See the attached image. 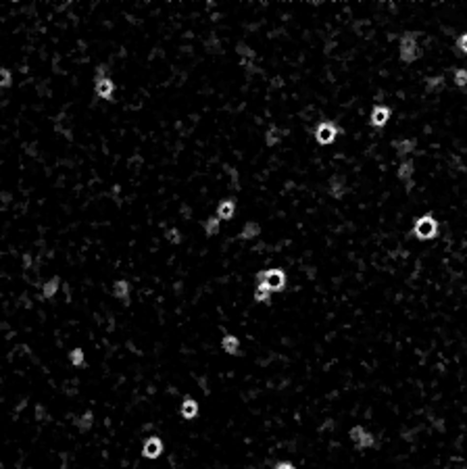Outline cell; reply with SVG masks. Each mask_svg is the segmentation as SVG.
<instances>
[{
    "label": "cell",
    "instance_id": "6da1fadb",
    "mask_svg": "<svg viewBox=\"0 0 467 469\" xmlns=\"http://www.w3.org/2000/svg\"><path fill=\"white\" fill-rule=\"evenodd\" d=\"M440 232V223H438V219L432 215V213H426V215H421L415 219V223H413V229H411V234L417 238V240H434V238L438 236Z\"/></svg>",
    "mask_w": 467,
    "mask_h": 469
},
{
    "label": "cell",
    "instance_id": "7a4b0ae2",
    "mask_svg": "<svg viewBox=\"0 0 467 469\" xmlns=\"http://www.w3.org/2000/svg\"><path fill=\"white\" fill-rule=\"evenodd\" d=\"M417 36H419V33H415V31H405V33H403L401 44H399L401 61H403V63H415V61L421 57V50H419V44H417Z\"/></svg>",
    "mask_w": 467,
    "mask_h": 469
},
{
    "label": "cell",
    "instance_id": "3957f363",
    "mask_svg": "<svg viewBox=\"0 0 467 469\" xmlns=\"http://www.w3.org/2000/svg\"><path fill=\"white\" fill-rule=\"evenodd\" d=\"M286 273L281 269H267V271H259L257 273V284L267 286L269 292H281L286 288Z\"/></svg>",
    "mask_w": 467,
    "mask_h": 469
},
{
    "label": "cell",
    "instance_id": "277c9868",
    "mask_svg": "<svg viewBox=\"0 0 467 469\" xmlns=\"http://www.w3.org/2000/svg\"><path fill=\"white\" fill-rule=\"evenodd\" d=\"M338 134H340V129H338L336 123L323 121V123H319V125H317V129H315V140H317V144L328 146V144H332L334 140L338 138Z\"/></svg>",
    "mask_w": 467,
    "mask_h": 469
},
{
    "label": "cell",
    "instance_id": "5b68a950",
    "mask_svg": "<svg viewBox=\"0 0 467 469\" xmlns=\"http://www.w3.org/2000/svg\"><path fill=\"white\" fill-rule=\"evenodd\" d=\"M350 442L359 450H363V448H372L375 444V438H374V434L367 432L363 426H355V428H350Z\"/></svg>",
    "mask_w": 467,
    "mask_h": 469
},
{
    "label": "cell",
    "instance_id": "8992f818",
    "mask_svg": "<svg viewBox=\"0 0 467 469\" xmlns=\"http://www.w3.org/2000/svg\"><path fill=\"white\" fill-rule=\"evenodd\" d=\"M94 90H96V94H98L100 98H107V100L113 98V92H115V84H113V79H109L107 75H104L102 69H98V73H96Z\"/></svg>",
    "mask_w": 467,
    "mask_h": 469
},
{
    "label": "cell",
    "instance_id": "52a82bcc",
    "mask_svg": "<svg viewBox=\"0 0 467 469\" xmlns=\"http://www.w3.org/2000/svg\"><path fill=\"white\" fill-rule=\"evenodd\" d=\"M390 115H392L390 107H386V104H375L374 111H372V117H369V123H372V127L380 129V127H384L386 123H388Z\"/></svg>",
    "mask_w": 467,
    "mask_h": 469
},
{
    "label": "cell",
    "instance_id": "ba28073f",
    "mask_svg": "<svg viewBox=\"0 0 467 469\" xmlns=\"http://www.w3.org/2000/svg\"><path fill=\"white\" fill-rule=\"evenodd\" d=\"M161 453H163V440L161 438L151 436L142 444V457H146V459H158Z\"/></svg>",
    "mask_w": 467,
    "mask_h": 469
},
{
    "label": "cell",
    "instance_id": "9c48e42d",
    "mask_svg": "<svg viewBox=\"0 0 467 469\" xmlns=\"http://www.w3.org/2000/svg\"><path fill=\"white\" fill-rule=\"evenodd\" d=\"M413 173H415V163L413 161H403L399 165V171H396V175H399V180L407 184V190L413 188Z\"/></svg>",
    "mask_w": 467,
    "mask_h": 469
},
{
    "label": "cell",
    "instance_id": "30bf717a",
    "mask_svg": "<svg viewBox=\"0 0 467 469\" xmlns=\"http://www.w3.org/2000/svg\"><path fill=\"white\" fill-rule=\"evenodd\" d=\"M392 148L399 153L401 156H405V155H411L413 150L417 148V140L415 138H405V140H394L392 142Z\"/></svg>",
    "mask_w": 467,
    "mask_h": 469
},
{
    "label": "cell",
    "instance_id": "8fae6325",
    "mask_svg": "<svg viewBox=\"0 0 467 469\" xmlns=\"http://www.w3.org/2000/svg\"><path fill=\"white\" fill-rule=\"evenodd\" d=\"M330 194L336 200L340 198H344V194H346V186H344V178H340V175H334V178L330 180Z\"/></svg>",
    "mask_w": 467,
    "mask_h": 469
},
{
    "label": "cell",
    "instance_id": "7c38bea8",
    "mask_svg": "<svg viewBox=\"0 0 467 469\" xmlns=\"http://www.w3.org/2000/svg\"><path fill=\"white\" fill-rule=\"evenodd\" d=\"M236 213V200L232 198H225L219 202V207H217V217L219 219H232Z\"/></svg>",
    "mask_w": 467,
    "mask_h": 469
},
{
    "label": "cell",
    "instance_id": "4fadbf2b",
    "mask_svg": "<svg viewBox=\"0 0 467 469\" xmlns=\"http://www.w3.org/2000/svg\"><path fill=\"white\" fill-rule=\"evenodd\" d=\"M180 413H182L184 419H194L198 415V403L194 401V398H186L180 406Z\"/></svg>",
    "mask_w": 467,
    "mask_h": 469
},
{
    "label": "cell",
    "instance_id": "5bb4252c",
    "mask_svg": "<svg viewBox=\"0 0 467 469\" xmlns=\"http://www.w3.org/2000/svg\"><path fill=\"white\" fill-rule=\"evenodd\" d=\"M286 134H288L286 129H280V127H276V125H271V127L267 129V136H265L267 146H276V144H280L281 140H284Z\"/></svg>",
    "mask_w": 467,
    "mask_h": 469
},
{
    "label": "cell",
    "instance_id": "9a60e30c",
    "mask_svg": "<svg viewBox=\"0 0 467 469\" xmlns=\"http://www.w3.org/2000/svg\"><path fill=\"white\" fill-rule=\"evenodd\" d=\"M221 348L227 352V355H238L240 352V340L236 338V336H223V340H221Z\"/></svg>",
    "mask_w": 467,
    "mask_h": 469
},
{
    "label": "cell",
    "instance_id": "2e32d148",
    "mask_svg": "<svg viewBox=\"0 0 467 469\" xmlns=\"http://www.w3.org/2000/svg\"><path fill=\"white\" fill-rule=\"evenodd\" d=\"M261 234V225L257 221H249V223H244L242 232H240V240H252V238H257Z\"/></svg>",
    "mask_w": 467,
    "mask_h": 469
},
{
    "label": "cell",
    "instance_id": "e0dca14e",
    "mask_svg": "<svg viewBox=\"0 0 467 469\" xmlns=\"http://www.w3.org/2000/svg\"><path fill=\"white\" fill-rule=\"evenodd\" d=\"M113 294H115L117 298H121L123 303L127 305V300H129V284L125 280H119L115 281V288H113Z\"/></svg>",
    "mask_w": 467,
    "mask_h": 469
},
{
    "label": "cell",
    "instance_id": "ac0fdd59",
    "mask_svg": "<svg viewBox=\"0 0 467 469\" xmlns=\"http://www.w3.org/2000/svg\"><path fill=\"white\" fill-rule=\"evenodd\" d=\"M92 423H94V415H92V411H86L84 415H79V417L75 419V426H77V430H82V432H88L92 428Z\"/></svg>",
    "mask_w": 467,
    "mask_h": 469
},
{
    "label": "cell",
    "instance_id": "d6986e66",
    "mask_svg": "<svg viewBox=\"0 0 467 469\" xmlns=\"http://www.w3.org/2000/svg\"><path fill=\"white\" fill-rule=\"evenodd\" d=\"M59 284H61V280H59V278H52V280H48L46 284L42 286V296L46 298V300H48V298H52V296L57 294V290H59Z\"/></svg>",
    "mask_w": 467,
    "mask_h": 469
},
{
    "label": "cell",
    "instance_id": "ffe728a7",
    "mask_svg": "<svg viewBox=\"0 0 467 469\" xmlns=\"http://www.w3.org/2000/svg\"><path fill=\"white\" fill-rule=\"evenodd\" d=\"M442 86H444V77L442 75L426 77V92H438V90H442Z\"/></svg>",
    "mask_w": 467,
    "mask_h": 469
},
{
    "label": "cell",
    "instance_id": "44dd1931",
    "mask_svg": "<svg viewBox=\"0 0 467 469\" xmlns=\"http://www.w3.org/2000/svg\"><path fill=\"white\" fill-rule=\"evenodd\" d=\"M254 300L257 303H271V292L267 286L257 284V290H254Z\"/></svg>",
    "mask_w": 467,
    "mask_h": 469
},
{
    "label": "cell",
    "instance_id": "7402d4cb",
    "mask_svg": "<svg viewBox=\"0 0 467 469\" xmlns=\"http://www.w3.org/2000/svg\"><path fill=\"white\" fill-rule=\"evenodd\" d=\"M236 50H238V55H240V59H242V65H249V61L254 59V50L249 48L246 44H238Z\"/></svg>",
    "mask_w": 467,
    "mask_h": 469
},
{
    "label": "cell",
    "instance_id": "603a6c76",
    "mask_svg": "<svg viewBox=\"0 0 467 469\" xmlns=\"http://www.w3.org/2000/svg\"><path fill=\"white\" fill-rule=\"evenodd\" d=\"M217 232H219V217L213 215V217H209L205 221V234L207 236H215Z\"/></svg>",
    "mask_w": 467,
    "mask_h": 469
},
{
    "label": "cell",
    "instance_id": "cb8c5ba5",
    "mask_svg": "<svg viewBox=\"0 0 467 469\" xmlns=\"http://www.w3.org/2000/svg\"><path fill=\"white\" fill-rule=\"evenodd\" d=\"M453 82H455L457 88L465 90V88H467V69H457L455 75H453Z\"/></svg>",
    "mask_w": 467,
    "mask_h": 469
},
{
    "label": "cell",
    "instance_id": "d4e9b609",
    "mask_svg": "<svg viewBox=\"0 0 467 469\" xmlns=\"http://www.w3.org/2000/svg\"><path fill=\"white\" fill-rule=\"evenodd\" d=\"M69 363L75 365V367L84 365V350L82 348H73L71 352H69Z\"/></svg>",
    "mask_w": 467,
    "mask_h": 469
},
{
    "label": "cell",
    "instance_id": "484cf974",
    "mask_svg": "<svg viewBox=\"0 0 467 469\" xmlns=\"http://www.w3.org/2000/svg\"><path fill=\"white\" fill-rule=\"evenodd\" d=\"M167 240H169V242H173V244H180V242H182V236H180V232H178V229H175V227H171L169 232H167Z\"/></svg>",
    "mask_w": 467,
    "mask_h": 469
},
{
    "label": "cell",
    "instance_id": "4316f807",
    "mask_svg": "<svg viewBox=\"0 0 467 469\" xmlns=\"http://www.w3.org/2000/svg\"><path fill=\"white\" fill-rule=\"evenodd\" d=\"M0 86H2V88L11 86V73H8L6 69H0Z\"/></svg>",
    "mask_w": 467,
    "mask_h": 469
},
{
    "label": "cell",
    "instance_id": "83f0119b",
    "mask_svg": "<svg viewBox=\"0 0 467 469\" xmlns=\"http://www.w3.org/2000/svg\"><path fill=\"white\" fill-rule=\"evenodd\" d=\"M457 48H459V50L463 52V55H467V31L461 33L459 40H457Z\"/></svg>",
    "mask_w": 467,
    "mask_h": 469
},
{
    "label": "cell",
    "instance_id": "f1b7e54d",
    "mask_svg": "<svg viewBox=\"0 0 467 469\" xmlns=\"http://www.w3.org/2000/svg\"><path fill=\"white\" fill-rule=\"evenodd\" d=\"M273 469H294V465H292V463H288V461H281V463H278Z\"/></svg>",
    "mask_w": 467,
    "mask_h": 469
},
{
    "label": "cell",
    "instance_id": "f546056e",
    "mask_svg": "<svg viewBox=\"0 0 467 469\" xmlns=\"http://www.w3.org/2000/svg\"><path fill=\"white\" fill-rule=\"evenodd\" d=\"M38 415H40V421H44V409L42 406H38Z\"/></svg>",
    "mask_w": 467,
    "mask_h": 469
}]
</instances>
